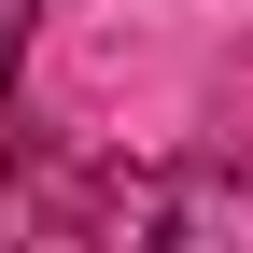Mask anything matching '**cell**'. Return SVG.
<instances>
[{"label": "cell", "mask_w": 253, "mask_h": 253, "mask_svg": "<svg viewBox=\"0 0 253 253\" xmlns=\"http://www.w3.org/2000/svg\"><path fill=\"white\" fill-rule=\"evenodd\" d=\"M99 197H113V183H84L71 155L0 169V253H99Z\"/></svg>", "instance_id": "cell-2"}, {"label": "cell", "mask_w": 253, "mask_h": 253, "mask_svg": "<svg viewBox=\"0 0 253 253\" xmlns=\"http://www.w3.org/2000/svg\"><path fill=\"white\" fill-rule=\"evenodd\" d=\"M99 253H253V141L126 169L99 197Z\"/></svg>", "instance_id": "cell-1"}, {"label": "cell", "mask_w": 253, "mask_h": 253, "mask_svg": "<svg viewBox=\"0 0 253 253\" xmlns=\"http://www.w3.org/2000/svg\"><path fill=\"white\" fill-rule=\"evenodd\" d=\"M28 28H42V0H0V99H14V56H28Z\"/></svg>", "instance_id": "cell-3"}]
</instances>
